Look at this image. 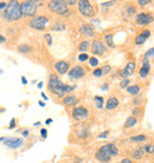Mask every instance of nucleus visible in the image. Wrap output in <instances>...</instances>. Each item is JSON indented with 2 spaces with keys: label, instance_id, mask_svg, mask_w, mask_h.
Returning a JSON list of instances; mask_svg holds the SVG:
<instances>
[{
  "label": "nucleus",
  "instance_id": "1",
  "mask_svg": "<svg viewBox=\"0 0 154 163\" xmlns=\"http://www.w3.org/2000/svg\"><path fill=\"white\" fill-rule=\"evenodd\" d=\"M47 88H49V90L55 93L57 97H59V98H63L65 93H70L72 92L75 89H76V86H70L68 84H65L63 83L59 78H58V76L52 73L50 74V77H49V82H47Z\"/></svg>",
  "mask_w": 154,
  "mask_h": 163
},
{
  "label": "nucleus",
  "instance_id": "2",
  "mask_svg": "<svg viewBox=\"0 0 154 163\" xmlns=\"http://www.w3.org/2000/svg\"><path fill=\"white\" fill-rule=\"evenodd\" d=\"M1 19H4L7 23H13L19 20L23 14H22V9H20V3L12 0V1H8L6 8L3 11V13L0 14Z\"/></svg>",
  "mask_w": 154,
  "mask_h": 163
},
{
  "label": "nucleus",
  "instance_id": "3",
  "mask_svg": "<svg viewBox=\"0 0 154 163\" xmlns=\"http://www.w3.org/2000/svg\"><path fill=\"white\" fill-rule=\"evenodd\" d=\"M37 8H38V1L34 0H25V1L20 3V9H22V14L27 18H34L37 13Z\"/></svg>",
  "mask_w": 154,
  "mask_h": 163
},
{
  "label": "nucleus",
  "instance_id": "4",
  "mask_svg": "<svg viewBox=\"0 0 154 163\" xmlns=\"http://www.w3.org/2000/svg\"><path fill=\"white\" fill-rule=\"evenodd\" d=\"M47 7H49L52 12L59 14V15H66L69 13L68 5H66L65 1H63V0H52V1H49Z\"/></svg>",
  "mask_w": 154,
  "mask_h": 163
},
{
  "label": "nucleus",
  "instance_id": "5",
  "mask_svg": "<svg viewBox=\"0 0 154 163\" xmlns=\"http://www.w3.org/2000/svg\"><path fill=\"white\" fill-rule=\"evenodd\" d=\"M47 24H49V19L45 15H36L28 21V26L33 28V30H38V31H44Z\"/></svg>",
  "mask_w": 154,
  "mask_h": 163
},
{
  "label": "nucleus",
  "instance_id": "6",
  "mask_svg": "<svg viewBox=\"0 0 154 163\" xmlns=\"http://www.w3.org/2000/svg\"><path fill=\"white\" fill-rule=\"evenodd\" d=\"M77 5H78V11L80 13L85 17V18H91L95 15V8L94 6L90 4V1L88 0H80L77 1Z\"/></svg>",
  "mask_w": 154,
  "mask_h": 163
},
{
  "label": "nucleus",
  "instance_id": "7",
  "mask_svg": "<svg viewBox=\"0 0 154 163\" xmlns=\"http://www.w3.org/2000/svg\"><path fill=\"white\" fill-rule=\"evenodd\" d=\"M95 157L97 161L102 163H108L111 160V154H110V143L102 146L95 154Z\"/></svg>",
  "mask_w": 154,
  "mask_h": 163
},
{
  "label": "nucleus",
  "instance_id": "8",
  "mask_svg": "<svg viewBox=\"0 0 154 163\" xmlns=\"http://www.w3.org/2000/svg\"><path fill=\"white\" fill-rule=\"evenodd\" d=\"M4 146H6L8 149L17 150L24 146V138L20 137H6L4 140Z\"/></svg>",
  "mask_w": 154,
  "mask_h": 163
},
{
  "label": "nucleus",
  "instance_id": "9",
  "mask_svg": "<svg viewBox=\"0 0 154 163\" xmlns=\"http://www.w3.org/2000/svg\"><path fill=\"white\" fill-rule=\"evenodd\" d=\"M71 115H72V118L75 121H84V119H86L89 117V111H88L86 108H84V107L81 105V107H75L72 109Z\"/></svg>",
  "mask_w": 154,
  "mask_h": 163
},
{
  "label": "nucleus",
  "instance_id": "10",
  "mask_svg": "<svg viewBox=\"0 0 154 163\" xmlns=\"http://www.w3.org/2000/svg\"><path fill=\"white\" fill-rule=\"evenodd\" d=\"M91 52L95 56H103L107 53V46H105L101 40L96 39L91 43Z\"/></svg>",
  "mask_w": 154,
  "mask_h": 163
},
{
  "label": "nucleus",
  "instance_id": "11",
  "mask_svg": "<svg viewBox=\"0 0 154 163\" xmlns=\"http://www.w3.org/2000/svg\"><path fill=\"white\" fill-rule=\"evenodd\" d=\"M68 73H69V78L70 79H72V80L80 79L85 74V69L83 68V66H81V65H76V66H74L71 70H69Z\"/></svg>",
  "mask_w": 154,
  "mask_h": 163
},
{
  "label": "nucleus",
  "instance_id": "12",
  "mask_svg": "<svg viewBox=\"0 0 154 163\" xmlns=\"http://www.w3.org/2000/svg\"><path fill=\"white\" fill-rule=\"evenodd\" d=\"M136 25H149L153 23V17L147 13H139L135 17Z\"/></svg>",
  "mask_w": 154,
  "mask_h": 163
},
{
  "label": "nucleus",
  "instance_id": "13",
  "mask_svg": "<svg viewBox=\"0 0 154 163\" xmlns=\"http://www.w3.org/2000/svg\"><path fill=\"white\" fill-rule=\"evenodd\" d=\"M53 68H55L56 72L58 74H65L66 72H69L70 65H69L68 62H65V60H58L57 63H55Z\"/></svg>",
  "mask_w": 154,
  "mask_h": 163
},
{
  "label": "nucleus",
  "instance_id": "14",
  "mask_svg": "<svg viewBox=\"0 0 154 163\" xmlns=\"http://www.w3.org/2000/svg\"><path fill=\"white\" fill-rule=\"evenodd\" d=\"M62 103L65 105V107H75V105L78 103V97L76 96H64L63 99H62Z\"/></svg>",
  "mask_w": 154,
  "mask_h": 163
},
{
  "label": "nucleus",
  "instance_id": "15",
  "mask_svg": "<svg viewBox=\"0 0 154 163\" xmlns=\"http://www.w3.org/2000/svg\"><path fill=\"white\" fill-rule=\"evenodd\" d=\"M80 31H81L82 34H84V36H86V37H90V38H93V37L95 36L94 28H93L90 25H88V24H83V25L81 26V28H80Z\"/></svg>",
  "mask_w": 154,
  "mask_h": 163
},
{
  "label": "nucleus",
  "instance_id": "16",
  "mask_svg": "<svg viewBox=\"0 0 154 163\" xmlns=\"http://www.w3.org/2000/svg\"><path fill=\"white\" fill-rule=\"evenodd\" d=\"M119 104H120L119 99L116 97H114V96H111V97L108 98L107 103H105V109H107V110H113L115 108H118Z\"/></svg>",
  "mask_w": 154,
  "mask_h": 163
},
{
  "label": "nucleus",
  "instance_id": "17",
  "mask_svg": "<svg viewBox=\"0 0 154 163\" xmlns=\"http://www.w3.org/2000/svg\"><path fill=\"white\" fill-rule=\"evenodd\" d=\"M17 51L19 53H22V54H27V53H30L32 51V49L27 44H20L17 47Z\"/></svg>",
  "mask_w": 154,
  "mask_h": 163
},
{
  "label": "nucleus",
  "instance_id": "18",
  "mask_svg": "<svg viewBox=\"0 0 154 163\" xmlns=\"http://www.w3.org/2000/svg\"><path fill=\"white\" fill-rule=\"evenodd\" d=\"M136 123H138L136 117H134V116H129V117H127V119H126V122H124V125H123V127L126 128V129H128V128L134 127Z\"/></svg>",
  "mask_w": 154,
  "mask_h": 163
},
{
  "label": "nucleus",
  "instance_id": "19",
  "mask_svg": "<svg viewBox=\"0 0 154 163\" xmlns=\"http://www.w3.org/2000/svg\"><path fill=\"white\" fill-rule=\"evenodd\" d=\"M143 154H145V150H143V147H138L135 150L133 151V158L134 160H140V158H142V156H143Z\"/></svg>",
  "mask_w": 154,
  "mask_h": 163
},
{
  "label": "nucleus",
  "instance_id": "20",
  "mask_svg": "<svg viewBox=\"0 0 154 163\" xmlns=\"http://www.w3.org/2000/svg\"><path fill=\"white\" fill-rule=\"evenodd\" d=\"M149 71H151V65H149V64H148V65H142L141 69H140V71H139L140 77H141V78H146L147 76H148V73H149Z\"/></svg>",
  "mask_w": 154,
  "mask_h": 163
},
{
  "label": "nucleus",
  "instance_id": "21",
  "mask_svg": "<svg viewBox=\"0 0 154 163\" xmlns=\"http://www.w3.org/2000/svg\"><path fill=\"white\" fill-rule=\"evenodd\" d=\"M89 49H90V42H88V40H83L78 45V51L81 53H85V51H88Z\"/></svg>",
  "mask_w": 154,
  "mask_h": 163
},
{
  "label": "nucleus",
  "instance_id": "22",
  "mask_svg": "<svg viewBox=\"0 0 154 163\" xmlns=\"http://www.w3.org/2000/svg\"><path fill=\"white\" fill-rule=\"evenodd\" d=\"M123 70H124V72H126L128 74V77H129V76H132L134 73V70H135V63H134V62H129Z\"/></svg>",
  "mask_w": 154,
  "mask_h": 163
},
{
  "label": "nucleus",
  "instance_id": "23",
  "mask_svg": "<svg viewBox=\"0 0 154 163\" xmlns=\"http://www.w3.org/2000/svg\"><path fill=\"white\" fill-rule=\"evenodd\" d=\"M140 90H141V88L139 85H129L128 88H127V92L129 93V95H133V96H135V95H138L139 92H140Z\"/></svg>",
  "mask_w": 154,
  "mask_h": 163
},
{
  "label": "nucleus",
  "instance_id": "24",
  "mask_svg": "<svg viewBox=\"0 0 154 163\" xmlns=\"http://www.w3.org/2000/svg\"><path fill=\"white\" fill-rule=\"evenodd\" d=\"M94 101H95V107L99 110L103 109V104H104V98L103 97H101V96H95Z\"/></svg>",
  "mask_w": 154,
  "mask_h": 163
},
{
  "label": "nucleus",
  "instance_id": "25",
  "mask_svg": "<svg viewBox=\"0 0 154 163\" xmlns=\"http://www.w3.org/2000/svg\"><path fill=\"white\" fill-rule=\"evenodd\" d=\"M51 30L52 31H63V30H65V25L62 21H56V23H53V25H51Z\"/></svg>",
  "mask_w": 154,
  "mask_h": 163
},
{
  "label": "nucleus",
  "instance_id": "26",
  "mask_svg": "<svg viewBox=\"0 0 154 163\" xmlns=\"http://www.w3.org/2000/svg\"><path fill=\"white\" fill-rule=\"evenodd\" d=\"M146 40H147V38L140 33V34L135 38V44H136V45H142V44H145V42H146Z\"/></svg>",
  "mask_w": 154,
  "mask_h": 163
},
{
  "label": "nucleus",
  "instance_id": "27",
  "mask_svg": "<svg viewBox=\"0 0 154 163\" xmlns=\"http://www.w3.org/2000/svg\"><path fill=\"white\" fill-rule=\"evenodd\" d=\"M104 40H105V43H107V45L109 47H115V44L113 42V34H107L104 37Z\"/></svg>",
  "mask_w": 154,
  "mask_h": 163
},
{
  "label": "nucleus",
  "instance_id": "28",
  "mask_svg": "<svg viewBox=\"0 0 154 163\" xmlns=\"http://www.w3.org/2000/svg\"><path fill=\"white\" fill-rule=\"evenodd\" d=\"M130 141L132 142H143V141H146V136L145 135H138V136L130 137Z\"/></svg>",
  "mask_w": 154,
  "mask_h": 163
},
{
  "label": "nucleus",
  "instance_id": "29",
  "mask_svg": "<svg viewBox=\"0 0 154 163\" xmlns=\"http://www.w3.org/2000/svg\"><path fill=\"white\" fill-rule=\"evenodd\" d=\"M88 62H89V65L90 66H93V68H96V66L99 65V59L97 58H95V57H90V58L88 59Z\"/></svg>",
  "mask_w": 154,
  "mask_h": 163
},
{
  "label": "nucleus",
  "instance_id": "30",
  "mask_svg": "<svg viewBox=\"0 0 154 163\" xmlns=\"http://www.w3.org/2000/svg\"><path fill=\"white\" fill-rule=\"evenodd\" d=\"M143 150L147 154H154V144H147V146H143Z\"/></svg>",
  "mask_w": 154,
  "mask_h": 163
},
{
  "label": "nucleus",
  "instance_id": "31",
  "mask_svg": "<svg viewBox=\"0 0 154 163\" xmlns=\"http://www.w3.org/2000/svg\"><path fill=\"white\" fill-rule=\"evenodd\" d=\"M129 83H130V80H129L128 78L122 79V80L120 82V88H121V89H127L128 86H129Z\"/></svg>",
  "mask_w": 154,
  "mask_h": 163
},
{
  "label": "nucleus",
  "instance_id": "32",
  "mask_svg": "<svg viewBox=\"0 0 154 163\" xmlns=\"http://www.w3.org/2000/svg\"><path fill=\"white\" fill-rule=\"evenodd\" d=\"M127 13H128L129 15L135 14V13H136V8L134 7L133 5H128V6H127Z\"/></svg>",
  "mask_w": 154,
  "mask_h": 163
},
{
  "label": "nucleus",
  "instance_id": "33",
  "mask_svg": "<svg viewBox=\"0 0 154 163\" xmlns=\"http://www.w3.org/2000/svg\"><path fill=\"white\" fill-rule=\"evenodd\" d=\"M88 59H89V56L86 54V53H80V54H78V60H80L81 63L86 62Z\"/></svg>",
  "mask_w": 154,
  "mask_h": 163
},
{
  "label": "nucleus",
  "instance_id": "34",
  "mask_svg": "<svg viewBox=\"0 0 154 163\" xmlns=\"http://www.w3.org/2000/svg\"><path fill=\"white\" fill-rule=\"evenodd\" d=\"M44 39L46 40V43H47V45H49V46L52 45V37H51L50 33H45L44 34Z\"/></svg>",
  "mask_w": 154,
  "mask_h": 163
},
{
  "label": "nucleus",
  "instance_id": "35",
  "mask_svg": "<svg viewBox=\"0 0 154 163\" xmlns=\"http://www.w3.org/2000/svg\"><path fill=\"white\" fill-rule=\"evenodd\" d=\"M17 127V119L13 117L11 121H9V124H8V130H12Z\"/></svg>",
  "mask_w": 154,
  "mask_h": 163
},
{
  "label": "nucleus",
  "instance_id": "36",
  "mask_svg": "<svg viewBox=\"0 0 154 163\" xmlns=\"http://www.w3.org/2000/svg\"><path fill=\"white\" fill-rule=\"evenodd\" d=\"M93 74L95 76V77H101V76H103V73H102V69H101V68L95 69V70L93 71Z\"/></svg>",
  "mask_w": 154,
  "mask_h": 163
},
{
  "label": "nucleus",
  "instance_id": "37",
  "mask_svg": "<svg viewBox=\"0 0 154 163\" xmlns=\"http://www.w3.org/2000/svg\"><path fill=\"white\" fill-rule=\"evenodd\" d=\"M101 69H102V73H103V74H107V73L110 72L111 66H110V65H104L103 68H101Z\"/></svg>",
  "mask_w": 154,
  "mask_h": 163
},
{
  "label": "nucleus",
  "instance_id": "38",
  "mask_svg": "<svg viewBox=\"0 0 154 163\" xmlns=\"http://www.w3.org/2000/svg\"><path fill=\"white\" fill-rule=\"evenodd\" d=\"M154 56V47H152V49H149L146 53H145V58H147V59H149L151 57H153Z\"/></svg>",
  "mask_w": 154,
  "mask_h": 163
},
{
  "label": "nucleus",
  "instance_id": "39",
  "mask_svg": "<svg viewBox=\"0 0 154 163\" xmlns=\"http://www.w3.org/2000/svg\"><path fill=\"white\" fill-rule=\"evenodd\" d=\"M109 133H110V131H109V130H105V131H103V132H101V133H100V136H99V137H100V138H107Z\"/></svg>",
  "mask_w": 154,
  "mask_h": 163
},
{
  "label": "nucleus",
  "instance_id": "40",
  "mask_svg": "<svg viewBox=\"0 0 154 163\" xmlns=\"http://www.w3.org/2000/svg\"><path fill=\"white\" fill-rule=\"evenodd\" d=\"M116 1H104V3H101V6L103 7H109V6H113Z\"/></svg>",
  "mask_w": 154,
  "mask_h": 163
},
{
  "label": "nucleus",
  "instance_id": "41",
  "mask_svg": "<svg viewBox=\"0 0 154 163\" xmlns=\"http://www.w3.org/2000/svg\"><path fill=\"white\" fill-rule=\"evenodd\" d=\"M138 4H139L140 6H146V5L151 4V1H149V0H139Z\"/></svg>",
  "mask_w": 154,
  "mask_h": 163
},
{
  "label": "nucleus",
  "instance_id": "42",
  "mask_svg": "<svg viewBox=\"0 0 154 163\" xmlns=\"http://www.w3.org/2000/svg\"><path fill=\"white\" fill-rule=\"evenodd\" d=\"M41 135H42L43 138H46V137H47V130H46L45 128L41 129Z\"/></svg>",
  "mask_w": 154,
  "mask_h": 163
},
{
  "label": "nucleus",
  "instance_id": "43",
  "mask_svg": "<svg viewBox=\"0 0 154 163\" xmlns=\"http://www.w3.org/2000/svg\"><path fill=\"white\" fill-rule=\"evenodd\" d=\"M141 34L145 36L146 38H149L151 37V31L149 30H143V31H141Z\"/></svg>",
  "mask_w": 154,
  "mask_h": 163
},
{
  "label": "nucleus",
  "instance_id": "44",
  "mask_svg": "<svg viewBox=\"0 0 154 163\" xmlns=\"http://www.w3.org/2000/svg\"><path fill=\"white\" fill-rule=\"evenodd\" d=\"M140 115V108H135L133 110V115L132 116H134V117H136V116H139Z\"/></svg>",
  "mask_w": 154,
  "mask_h": 163
},
{
  "label": "nucleus",
  "instance_id": "45",
  "mask_svg": "<svg viewBox=\"0 0 154 163\" xmlns=\"http://www.w3.org/2000/svg\"><path fill=\"white\" fill-rule=\"evenodd\" d=\"M28 135H30V131H28V130H23L22 131V136L24 137V138H26V137H28Z\"/></svg>",
  "mask_w": 154,
  "mask_h": 163
},
{
  "label": "nucleus",
  "instance_id": "46",
  "mask_svg": "<svg viewBox=\"0 0 154 163\" xmlns=\"http://www.w3.org/2000/svg\"><path fill=\"white\" fill-rule=\"evenodd\" d=\"M6 6H7V3H5V1H0V11H4V9L6 8Z\"/></svg>",
  "mask_w": 154,
  "mask_h": 163
},
{
  "label": "nucleus",
  "instance_id": "47",
  "mask_svg": "<svg viewBox=\"0 0 154 163\" xmlns=\"http://www.w3.org/2000/svg\"><path fill=\"white\" fill-rule=\"evenodd\" d=\"M119 163H133V162H132V160H130V158H123V160H122V161H120Z\"/></svg>",
  "mask_w": 154,
  "mask_h": 163
},
{
  "label": "nucleus",
  "instance_id": "48",
  "mask_svg": "<svg viewBox=\"0 0 154 163\" xmlns=\"http://www.w3.org/2000/svg\"><path fill=\"white\" fill-rule=\"evenodd\" d=\"M4 43H6V37L0 34V44H4Z\"/></svg>",
  "mask_w": 154,
  "mask_h": 163
},
{
  "label": "nucleus",
  "instance_id": "49",
  "mask_svg": "<svg viewBox=\"0 0 154 163\" xmlns=\"http://www.w3.org/2000/svg\"><path fill=\"white\" fill-rule=\"evenodd\" d=\"M65 4L66 5H75V4H77V1H75V0H71V1L68 0V1H65Z\"/></svg>",
  "mask_w": 154,
  "mask_h": 163
},
{
  "label": "nucleus",
  "instance_id": "50",
  "mask_svg": "<svg viewBox=\"0 0 154 163\" xmlns=\"http://www.w3.org/2000/svg\"><path fill=\"white\" fill-rule=\"evenodd\" d=\"M20 79H22V83H23L24 85H26V84H27V79H26L25 76H22V78H20Z\"/></svg>",
  "mask_w": 154,
  "mask_h": 163
},
{
  "label": "nucleus",
  "instance_id": "51",
  "mask_svg": "<svg viewBox=\"0 0 154 163\" xmlns=\"http://www.w3.org/2000/svg\"><path fill=\"white\" fill-rule=\"evenodd\" d=\"M53 121H52V118H47L46 121H45V124H46V125H49V124H51Z\"/></svg>",
  "mask_w": 154,
  "mask_h": 163
},
{
  "label": "nucleus",
  "instance_id": "52",
  "mask_svg": "<svg viewBox=\"0 0 154 163\" xmlns=\"http://www.w3.org/2000/svg\"><path fill=\"white\" fill-rule=\"evenodd\" d=\"M102 90H108V84L107 83L102 85Z\"/></svg>",
  "mask_w": 154,
  "mask_h": 163
},
{
  "label": "nucleus",
  "instance_id": "53",
  "mask_svg": "<svg viewBox=\"0 0 154 163\" xmlns=\"http://www.w3.org/2000/svg\"><path fill=\"white\" fill-rule=\"evenodd\" d=\"M42 97H43V99H44V101H47V99H49V98H47V96H46L44 92H42Z\"/></svg>",
  "mask_w": 154,
  "mask_h": 163
},
{
  "label": "nucleus",
  "instance_id": "54",
  "mask_svg": "<svg viewBox=\"0 0 154 163\" xmlns=\"http://www.w3.org/2000/svg\"><path fill=\"white\" fill-rule=\"evenodd\" d=\"M43 85H44V83H43V82H39V83H38V85H37V86H38V89H42V88H43Z\"/></svg>",
  "mask_w": 154,
  "mask_h": 163
},
{
  "label": "nucleus",
  "instance_id": "55",
  "mask_svg": "<svg viewBox=\"0 0 154 163\" xmlns=\"http://www.w3.org/2000/svg\"><path fill=\"white\" fill-rule=\"evenodd\" d=\"M38 104H39V105H41V107H43V108L45 107V103H44L43 101H39V102H38Z\"/></svg>",
  "mask_w": 154,
  "mask_h": 163
},
{
  "label": "nucleus",
  "instance_id": "56",
  "mask_svg": "<svg viewBox=\"0 0 154 163\" xmlns=\"http://www.w3.org/2000/svg\"><path fill=\"white\" fill-rule=\"evenodd\" d=\"M38 125H41V122H36V123L33 124V127H38Z\"/></svg>",
  "mask_w": 154,
  "mask_h": 163
},
{
  "label": "nucleus",
  "instance_id": "57",
  "mask_svg": "<svg viewBox=\"0 0 154 163\" xmlns=\"http://www.w3.org/2000/svg\"><path fill=\"white\" fill-rule=\"evenodd\" d=\"M4 140H5V137H0V143L4 142Z\"/></svg>",
  "mask_w": 154,
  "mask_h": 163
},
{
  "label": "nucleus",
  "instance_id": "58",
  "mask_svg": "<svg viewBox=\"0 0 154 163\" xmlns=\"http://www.w3.org/2000/svg\"><path fill=\"white\" fill-rule=\"evenodd\" d=\"M4 73V70H1V69H0V76H1Z\"/></svg>",
  "mask_w": 154,
  "mask_h": 163
}]
</instances>
